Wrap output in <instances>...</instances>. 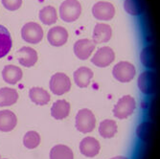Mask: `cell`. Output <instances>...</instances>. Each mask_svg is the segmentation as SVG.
<instances>
[{
    "label": "cell",
    "instance_id": "5b68a950",
    "mask_svg": "<svg viewBox=\"0 0 160 159\" xmlns=\"http://www.w3.org/2000/svg\"><path fill=\"white\" fill-rule=\"evenodd\" d=\"M136 74L135 66L128 62H120L112 69V75L120 82H128L132 81Z\"/></svg>",
    "mask_w": 160,
    "mask_h": 159
},
{
    "label": "cell",
    "instance_id": "44dd1931",
    "mask_svg": "<svg viewBox=\"0 0 160 159\" xmlns=\"http://www.w3.org/2000/svg\"><path fill=\"white\" fill-rule=\"evenodd\" d=\"M12 41L8 29L0 25V59H2L9 54L12 49Z\"/></svg>",
    "mask_w": 160,
    "mask_h": 159
},
{
    "label": "cell",
    "instance_id": "7a4b0ae2",
    "mask_svg": "<svg viewBox=\"0 0 160 159\" xmlns=\"http://www.w3.org/2000/svg\"><path fill=\"white\" fill-rule=\"evenodd\" d=\"M136 108L135 99L130 95H125L118 100V102L113 107L114 117L120 120L127 119L130 115H132Z\"/></svg>",
    "mask_w": 160,
    "mask_h": 159
},
{
    "label": "cell",
    "instance_id": "603a6c76",
    "mask_svg": "<svg viewBox=\"0 0 160 159\" xmlns=\"http://www.w3.org/2000/svg\"><path fill=\"white\" fill-rule=\"evenodd\" d=\"M18 100V93L16 89L10 87L0 88V107H10L14 105Z\"/></svg>",
    "mask_w": 160,
    "mask_h": 159
},
{
    "label": "cell",
    "instance_id": "e0dca14e",
    "mask_svg": "<svg viewBox=\"0 0 160 159\" xmlns=\"http://www.w3.org/2000/svg\"><path fill=\"white\" fill-rule=\"evenodd\" d=\"M70 104L66 100H58L51 107V115L56 120H63L70 113Z\"/></svg>",
    "mask_w": 160,
    "mask_h": 159
},
{
    "label": "cell",
    "instance_id": "d4e9b609",
    "mask_svg": "<svg viewBox=\"0 0 160 159\" xmlns=\"http://www.w3.org/2000/svg\"><path fill=\"white\" fill-rule=\"evenodd\" d=\"M39 19L45 25L55 24L58 20V13L57 10L53 6H46L39 11Z\"/></svg>",
    "mask_w": 160,
    "mask_h": 159
},
{
    "label": "cell",
    "instance_id": "30bf717a",
    "mask_svg": "<svg viewBox=\"0 0 160 159\" xmlns=\"http://www.w3.org/2000/svg\"><path fill=\"white\" fill-rule=\"evenodd\" d=\"M92 13L99 20H110L115 16V8L109 2L100 1L92 7Z\"/></svg>",
    "mask_w": 160,
    "mask_h": 159
},
{
    "label": "cell",
    "instance_id": "7402d4cb",
    "mask_svg": "<svg viewBox=\"0 0 160 159\" xmlns=\"http://www.w3.org/2000/svg\"><path fill=\"white\" fill-rule=\"evenodd\" d=\"M99 133L100 135L106 138V139H110L115 136V134L117 133L118 131V126L114 120L110 119H106L103 120L100 125H99Z\"/></svg>",
    "mask_w": 160,
    "mask_h": 159
},
{
    "label": "cell",
    "instance_id": "2e32d148",
    "mask_svg": "<svg viewBox=\"0 0 160 159\" xmlns=\"http://www.w3.org/2000/svg\"><path fill=\"white\" fill-rule=\"evenodd\" d=\"M93 71L88 67H80L78 68L73 74L75 83L81 88H85L89 85L92 78H93Z\"/></svg>",
    "mask_w": 160,
    "mask_h": 159
},
{
    "label": "cell",
    "instance_id": "8992f818",
    "mask_svg": "<svg viewBox=\"0 0 160 159\" xmlns=\"http://www.w3.org/2000/svg\"><path fill=\"white\" fill-rule=\"evenodd\" d=\"M49 87L53 94L61 96L70 90L71 81L64 73H56L50 79Z\"/></svg>",
    "mask_w": 160,
    "mask_h": 159
},
{
    "label": "cell",
    "instance_id": "f1b7e54d",
    "mask_svg": "<svg viewBox=\"0 0 160 159\" xmlns=\"http://www.w3.org/2000/svg\"><path fill=\"white\" fill-rule=\"evenodd\" d=\"M2 5L9 11H17L22 5V0H2Z\"/></svg>",
    "mask_w": 160,
    "mask_h": 159
},
{
    "label": "cell",
    "instance_id": "9a60e30c",
    "mask_svg": "<svg viewBox=\"0 0 160 159\" xmlns=\"http://www.w3.org/2000/svg\"><path fill=\"white\" fill-rule=\"evenodd\" d=\"M112 36L111 27L105 23H98L93 31L92 40L95 44H100V43H105L109 41Z\"/></svg>",
    "mask_w": 160,
    "mask_h": 159
},
{
    "label": "cell",
    "instance_id": "cb8c5ba5",
    "mask_svg": "<svg viewBox=\"0 0 160 159\" xmlns=\"http://www.w3.org/2000/svg\"><path fill=\"white\" fill-rule=\"evenodd\" d=\"M50 159H74V153L72 150L66 146L60 144L54 146L49 153Z\"/></svg>",
    "mask_w": 160,
    "mask_h": 159
},
{
    "label": "cell",
    "instance_id": "7c38bea8",
    "mask_svg": "<svg viewBox=\"0 0 160 159\" xmlns=\"http://www.w3.org/2000/svg\"><path fill=\"white\" fill-rule=\"evenodd\" d=\"M79 149L82 155H84L85 157L92 158L97 156V154L100 152L101 145L96 138L88 136L83 138L80 142Z\"/></svg>",
    "mask_w": 160,
    "mask_h": 159
},
{
    "label": "cell",
    "instance_id": "1f68e13d",
    "mask_svg": "<svg viewBox=\"0 0 160 159\" xmlns=\"http://www.w3.org/2000/svg\"><path fill=\"white\" fill-rule=\"evenodd\" d=\"M0 159H1V156H0Z\"/></svg>",
    "mask_w": 160,
    "mask_h": 159
},
{
    "label": "cell",
    "instance_id": "d6986e66",
    "mask_svg": "<svg viewBox=\"0 0 160 159\" xmlns=\"http://www.w3.org/2000/svg\"><path fill=\"white\" fill-rule=\"evenodd\" d=\"M31 101L38 106H45L50 102L51 96L49 92L41 87H32L29 91Z\"/></svg>",
    "mask_w": 160,
    "mask_h": 159
},
{
    "label": "cell",
    "instance_id": "9c48e42d",
    "mask_svg": "<svg viewBox=\"0 0 160 159\" xmlns=\"http://www.w3.org/2000/svg\"><path fill=\"white\" fill-rule=\"evenodd\" d=\"M96 44L93 42V40L88 39V38H82L79 39L78 41L75 42L74 44V54L78 59L82 61H85L89 59L91 57L93 51L95 50Z\"/></svg>",
    "mask_w": 160,
    "mask_h": 159
},
{
    "label": "cell",
    "instance_id": "3957f363",
    "mask_svg": "<svg viewBox=\"0 0 160 159\" xmlns=\"http://www.w3.org/2000/svg\"><path fill=\"white\" fill-rule=\"evenodd\" d=\"M82 13V5L78 0H65L60 7V17L64 22L76 21Z\"/></svg>",
    "mask_w": 160,
    "mask_h": 159
},
{
    "label": "cell",
    "instance_id": "ac0fdd59",
    "mask_svg": "<svg viewBox=\"0 0 160 159\" xmlns=\"http://www.w3.org/2000/svg\"><path fill=\"white\" fill-rule=\"evenodd\" d=\"M23 76L22 70L16 65H6L2 70V78L9 84L18 83Z\"/></svg>",
    "mask_w": 160,
    "mask_h": 159
},
{
    "label": "cell",
    "instance_id": "6da1fadb",
    "mask_svg": "<svg viewBox=\"0 0 160 159\" xmlns=\"http://www.w3.org/2000/svg\"><path fill=\"white\" fill-rule=\"evenodd\" d=\"M75 126L77 131L86 134L94 131L96 127V118L94 113L88 108H82L76 115Z\"/></svg>",
    "mask_w": 160,
    "mask_h": 159
},
{
    "label": "cell",
    "instance_id": "ffe728a7",
    "mask_svg": "<svg viewBox=\"0 0 160 159\" xmlns=\"http://www.w3.org/2000/svg\"><path fill=\"white\" fill-rule=\"evenodd\" d=\"M140 61L142 64L149 69L156 68V53L153 46L145 47L140 54Z\"/></svg>",
    "mask_w": 160,
    "mask_h": 159
},
{
    "label": "cell",
    "instance_id": "f546056e",
    "mask_svg": "<svg viewBox=\"0 0 160 159\" xmlns=\"http://www.w3.org/2000/svg\"><path fill=\"white\" fill-rule=\"evenodd\" d=\"M109 159H129V158H128V157H126V156H122V155H120V156H114V157L109 158Z\"/></svg>",
    "mask_w": 160,
    "mask_h": 159
},
{
    "label": "cell",
    "instance_id": "ba28073f",
    "mask_svg": "<svg viewBox=\"0 0 160 159\" xmlns=\"http://www.w3.org/2000/svg\"><path fill=\"white\" fill-rule=\"evenodd\" d=\"M115 60V53L114 51L108 47H101L97 50V52L94 54V56L91 59V62L98 66V67H108Z\"/></svg>",
    "mask_w": 160,
    "mask_h": 159
},
{
    "label": "cell",
    "instance_id": "52a82bcc",
    "mask_svg": "<svg viewBox=\"0 0 160 159\" xmlns=\"http://www.w3.org/2000/svg\"><path fill=\"white\" fill-rule=\"evenodd\" d=\"M21 37L28 43L37 44L43 38V29L36 22H28L21 29Z\"/></svg>",
    "mask_w": 160,
    "mask_h": 159
},
{
    "label": "cell",
    "instance_id": "4fadbf2b",
    "mask_svg": "<svg viewBox=\"0 0 160 159\" xmlns=\"http://www.w3.org/2000/svg\"><path fill=\"white\" fill-rule=\"evenodd\" d=\"M16 55L18 57V62L25 67L34 66L37 63L38 59V52L35 49H33L31 47H27V46L20 48L17 52Z\"/></svg>",
    "mask_w": 160,
    "mask_h": 159
},
{
    "label": "cell",
    "instance_id": "83f0119b",
    "mask_svg": "<svg viewBox=\"0 0 160 159\" xmlns=\"http://www.w3.org/2000/svg\"><path fill=\"white\" fill-rule=\"evenodd\" d=\"M41 138L38 132L35 131H30L25 133L23 137V145L28 150H34L39 146Z\"/></svg>",
    "mask_w": 160,
    "mask_h": 159
},
{
    "label": "cell",
    "instance_id": "277c9868",
    "mask_svg": "<svg viewBox=\"0 0 160 159\" xmlns=\"http://www.w3.org/2000/svg\"><path fill=\"white\" fill-rule=\"evenodd\" d=\"M138 88L145 95H152L157 90V75L155 72L147 70L139 75Z\"/></svg>",
    "mask_w": 160,
    "mask_h": 159
},
{
    "label": "cell",
    "instance_id": "8fae6325",
    "mask_svg": "<svg viewBox=\"0 0 160 159\" xmlns=\"http://www.w3.org/2000/svg\"><path fill=\"white\" fill-rule=\"evenodd\" d=\"M47 39L52 46H62L68 40V32L62 26H55L48 31Z\"/></svg>",
    "mask_w": 160,
    "mask_h": 159
},
{
    "label": "cell",
    "instance_id": "5bb4252c",
    "mask_svg": "<svg viewBox=\"0 0 160 159\" xmlns=\"http://www.w3.org/2000/svg\"><path fill=\"white\" fill-rule=\"evenodd\" d=\"M18 117L9 109L0 110V132H10L17 127Z\"/></svg>",
    "mask_w": 160,
    "mask_h": 159
},
{
    "label": "cell",
    "instance_id": "484cf974",
    "mask_svg": "<svg viewBox=\"0 0 160 159\" xmlns=\"http://www.w3.org/2000/svg\"><path fill=\"white\" fill-rule=\"evenodd\" d=\"M125 11L133 17H138L144 12V5L142 0H125L124 2Z\"/></svg>",
    "mask_w": 160,
    "mask_h": 159
},
{
    "label": "cell",
    "instance_id": "4316f807",
    "mask_svg": "<svg viewBox=\"0 0 160 159\" xmlns=\"http://www.w3.org/2000/svg\"><path fill=\"white\" fill-rule=\"evenodd\" d=\"M153 125L151 122L145 121L138 125L136 127V136L142 142H148L152 133Z\"/></svg>",
    "mask_w": 160,
    "mask_h": 159
},
{
    "label": "cell",
    "instance_id": "4dcf8cb0",
    "mask_svg": "<svg viewBox=\"0 0 160 159\" xmlns=\"http://www.w3.org/2000/svg\"><path fill=\"white\" fill-rule=\"evenodd\" d=\"M1 159H7V158H1Z\"/></svg>",
    "mask_w": 160,
    "mask_h": 159
}]
</instances>
